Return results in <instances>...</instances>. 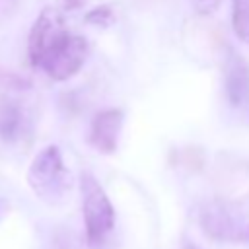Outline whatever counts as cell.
<instances>
[{
  "mask_svg": "<svg viewBox=\"0 0 249 249\" xmlns=\"http://www.w3.org/2000/svg\"><path fill=\"white\" fill-rule=\"evenodd\" d=\"M27 183L47 202H54L64 196L70 187V173L64 167L58 146L43 148L29 165Z\"/></svg>",
  "mask_w": 249,
  "mask_h": 249,
  "instance_id": "1",
  "label": "cell"
},
{
  "mask_svg": "<svg viewBox=\"0 0 249 249\" xmlns=\"http://www.w3.org/2000/svg\"><path fill=\"white\" fill-rule=\"evenodd\" d=\"M80 187H82V210H84L88 241L91 245L103 243L115 226L113 204L107 193L103 191V187L99 185V181L91 173H82Z\"/></svg>",
  "mask_w": 249,
  "mask_h": 249,
  "instance_id": "2",
  "label": "cell"
},
{
  "mask_svg": "<svg viewBox=\"0 0 249 249\" xmlns=\"http://www.w3.org/2000/svg\"><path fill=\"white\" fill-rule=\"evenodd\" d=\"M70 33L66 31L64 16L58 8L47 6L41 10L39 18L35 19L31 33H29V60L33 66H41L45 58L60 47V43L68 37Z\"/></svg>",
  "mask_w": 249,
  "mask_h": 249,
  "instance_id": "3",
  "label": "cell"
},
{
  "mask_svg": "<svg viewBox=\"0 0 249 249\" xmlns=\"http://www.w3.org/2000/svg\"><path fill=\"white\" fill-rule=\"evenodd\" d=\"M88 58V41L82 35H68L56 51H53L41 68L53 78V80H68L74 76Z\"/></svg>",
  "mask_w": 249,
  "mask_h": 249,
  "instance_id": "4",
  "label": "cell"
},
{
  "mask_svg": "<svg viewBox=\"0 0 249 249\" xmlns=\"http://www.w3.org/2000/svg\"><path fill=\"white\" fill-rule=\"evenodd\" d=\"M123 121H124V115L117 107L99 111L93 117L91 128H89L91 146L97 148L103 154L115 152L117 150V142H119V134H121V128H123Z\"/></svg>",
  "mask_w": 249,
  "mask_h": 249,
  "instance_id": "5",
  "label": "cell"
},
{
  "mask_svg": "<svg viewBox=\"0 0 249 249\" xmlns=\"http://www.w3.org/2000/svg\"><path fill=\"white\" fill-rule=\"evenodd\" d=\"M226 93L233 107L249 109V64L235 51L226 60Z\"/></svg>",
  "mask_w": 249,
  "mask_h": 249,
  "instance_id": "6",
  "label": "cell"
},
{
  "mask_svg": "<svg viewBox=\"0 0 249 249\" xmlns=\"http://www.w3.org/2000/svg\"><path fill=\"white\" fill-rule=\"evenodd\" d=\"M21 130V113L16 103H6L0 107V136L12 142Z\"/></svg>",
  "mask_w": 249,
  "mask_h": 249,
  "instance_id": "7",
  "label": "cell"
},
{
  "mask_svg": "<svg viewBox=\"0 0 249 249\" xmlns=\"http://www.w3.org/2000/svg\"><path fill=\"white\" fill-rule=\"evenodd\" d=\"M231 27L237 39L249 45V0H231Z\"/></svg>",
  "mask_w": 249,
  "mask_h": 249,
  "instance_id": "8",
  "label": "cell"
},
{
  "mask_svg": "<svg viewBox=\"0 0 249 249\" xmlns=\"http://www.w3.org/2000/svg\"><path fill=\"white\" fill-rule=\"evenodd\" d=\"M86 23L95 25V27H109L115 23V12L111 6H97L91 12L86 14Z\"/></svg>",
  "mask_w": 249,
  "mask_h": 249,
  "instance_id": "9",
  "label": "cell"
},
{
  "mask_svg": "<svg viewBox=\"0 0 249 249\" xmlns=\"http://www.w3.org/2000/svg\"><path fill=\"white\" fill-rule=\"evenodd\" d=\"M222 0H189V4L193 6V10L198 16H210L216 12V8L220 6Z\"/></svg>",
  "mask_w": 249,
  "mask_h": 249,
  "instance_id": "10",
  "label": "cell"
},
{
  "mask_svg": "<svg viewBox=\"0 0 249 249\" xmlns=\"http://www.w3.org/2000/svg\"><path fill=\"white\" fill-rule=\"evenodd\" d=\"M56 2H58V6H60L62 10L72 12V10H78V8L86 6V2H88V0H56Z\"/></svg>",
  "mask_w": 249,
  "mask_h": 249,
  "instance_id": "11",
  "label": "cell"
},
{
  "mask_svg": "<svg viewBox=\"0 0 249 249\" xmlns=\"http://www.w3.org/2000/svg\"><path fill=\"white\" fill-rule=\"evenodd\" d=\"M187 249H193V247H191V245H189V247H187Z\"/></svg>",
  "mask_w": 249,
  "mask_h": 249,
  "instance_id": "12",
  "label": "cell"
},
{
  "mask_svg": "<svg viewBox=\"0 0 249 249\" xmlns=\"http://www.w3.org/2000/svg\"><path fill=\"white\" fill-rule=\"evenodd\" d=\"M0 202H2V200H0Z\"/></svg>",
  "mask_w": 249,
  "mask_h": 249,
  "instance_id": "13",
  "label": "cell"
}]
</instances>
